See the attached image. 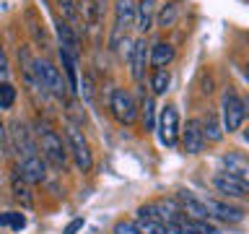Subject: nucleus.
<instances>
[{
  "label": "nucleus",
  "mask_w": 249,
  "mask_h": 234,
  "mask_svg": "<svg viewBox=\"0 0 249 234\" xmlns=\"http://www.w3.org/2000/svg\"><path fill=\"white\" fill-rule=\"evenodd\" d=\"M29 70H31L34 83L39 86V89H47L50 94H54V97H65L68 83L62 81V73L52 65L50 60H42V58L31 60V68H29Z\"/></svg>",
  "instance_id": "f257e3e1"
},
{
  "label": "nucleus",
  "mask_w": 249,
  "mask_h": 234,
  "mask_svg": "<svg viewBox=\"0 0 249 234\" xmlns=\"http://www.w3.org/2000/svg\"><path fill=\"white\" fill-rule=\"evenodd\" d=\"M36 136H39V148H42L44 159L50 161L52 167H57V169L65 167V161H68V146L62 143L60 133L52 130L50 125H39Z\"/></svg>",
  "instance_id": "f03ea898"
},
{
  "label": "nucleus",
  "mask_w": 249,
  "mask_h": 234,
  "mask_svg": "<svg viewBox=\"0 0 249 234\" xmlns=\"http://www.w3.org/2000/svg\"><path fill=\"white\" fill-rule=\"evenodd\" d=\"M221 115H223V130L226 133L241 130V125H244V120H247V107H244V101L239 99V94H233V91L223 94Z\"/></svg>",
  "instance_id": "7ed1b4c3"
},
{
  "label": "nucleus",
  "mask_w": 249,
  "mask_h": 234,
  "mask_svg": "<svg viewBox=\"0 0 249 234\" xmlns=\"http://www.w3.org/2000/svg\"><path fill=\"white\" fill-rule=\"evenodd\" d=\"M65 138H68V148H70V154H73L78 169H81V172H91V167H93V156H91L89 140H86V136L81 133V128H75V125H68V128H65Z\"/></svg>",
  "instance_id": "20e7f679"
},
{
  "label": "nucleus",
  "mask_w": 249,
  "mask_h": 234,
  "mask_svg": "<svg viewBox=\"0 0 249 234\" xmlns=\"http://www.w3.org/2000/svg\"><path fill=\"white\" fill-rule=\"evenodd\" d=\"M156 130H159V140L161 146L174 148L179 140V115L177 107H163L159 115V122H156Z\"/></svg>",
  "instance_id": "39448f33"
},
{
  "label": "nucleus",
  "mask_w": 249,
  "mask_h": 234,
  "mask_svg": "<svg viewBox=\"0 0 249 234\" xmlns=\"http://www.w3.org/2000/svg\"><path fill=\"white\" fill-rule=\"evenodd\" d=\"M109 109H112V115H114L122 125H132V122H135V117H138L135 99H132L130 91H124V89H114V91H112Z\"/></svg>",
  "instance_id": "423d86ee"
},
{
  "label": "nucleus",
  "mask_w": 249,
  "mask_h": 234,
  "mask_svg": "<svg viewBox=\"0 0 249 234\" xmlns=\"http://www.w3.org/2000/svg\"><path fill=\"white\" fill-rule=\"evenodd\" d=\"M135 13H138V3L135 0H117L114 5V34H112V47H117L122 31H127L135 23Z\"/></svg>",
  "instance_id": "0eeeda50"
},
{
  "label": "nucleus",
  "mask_w": 249,
  "mask_h": 234,
  "mask_svg": "<svg viewBox=\"0 0 249 234\" xmlns=\"http://www.w3.org/2000/svg\"><path fill=\"white\" fill-rule=\"evenodd\" d=\"M11 138H13V148L21 154V161L23 159H31V156H39V146H36V140L31 138V133L29 128L23 122H13V130H11Z\"/></svg>",
  "instance_id": "6e6552de"
},
{
  "label": "nucleus",
  "mask_w": 249,
  "mask_h": 234,
  "mask_svg": "<svg viewBox=\"0 0 249 234\" xmlns=\"http://www.w3.org/2000/svg\"><path fill=\"white\" fill-rule=\"evenodd\" d=\"M177 200H179V208L184 211V216L200 218V221H208V218H210L208 203L200 200V198H195L190 190H179V193H177Z\"/></svg>",
  "instance_id": "1a4fd4ad"
},
{
  "label": "nucleus",
  "mask_w": 249,
  "mask_h": 234,
  "mask_svg": "<svg viewBox=\"0 0 249 234\" xmlns=\"http://www.w3.org/2000/svg\"><path fill=\"white\" fill-rule=\"evenodd\" d=\"M182 146L187 154H200L205 146V136H202V125L200 120H190L187 128L182 130Z\"/></svg>",
  "instance_id": "9d476101"
},
{
  "label": "nucleus",
  "mask_w": 249,
  "mask_h": 234,
  "mask_svg": "<svg viewBox=\"0 0 249 234\" xmlns=\"http://www.w3.org/2000/svg\"><path fill=\"white\" fill-rule=\"evenodd\" d=\"M223 172H229L244 187H249V159H244L239 154H226L223 156Z\"/></svg>",
  "instance_id": "9b49d317"
},
{
  "label": "nucleus",
  "mask_w": 249,
  "mask_h": 234,
  "mask_svg": "<svg viewBox=\"0 0 249 234\" xmlns=\"http://www.w3.org/2000/svg\"><path fill=\"white\" fill-rule=\"evenodd\" d=\"M21 177L26 179L29 185H39V182H44V177H47V164L42 156H31V159H23L21 161Z\"/></svg>",
  "instance_id": "f8f14e48"
},
{
  "label": "nucleus",
  "mask_w": 249,
  "mask_h": 234,
  "mask_svg": "<svg viewBox=\"0 0 249 234\" xmlns=\"http://www.w3.org/2000/svg\"><path fill=\"white\" fill-rule=\"evenodd\" d=\"M213 185L221 195H226V198H244V193H247V187L241 185L236 177H231L229 172H218L213 177Z\"/></svg>",
  "instance_id": "ddd939ff"
},
{
  "label": "nucleus",
  "mask_w": 249,
  "mask_h": 234,
  "mask_svg": "<svg viewBox=\"0 0 249 234\" xmlns=\"http://www.w3.org/2000/svg\"><path fill=\"white\" fill-rule=\"evenodd\" d=\"M205 203H208L210 218H221V221H226V224H239L241 218H244L241 208H233L223 200H205Z\"/></svg>",
  "instance_id": "4468645a"
},
{
  "label": "nucleus",
  "mask_w": 249,
  "mask_h": 234,
  "mask_svg": "<svg viewBox=\"0 0 249 234\" xmlns=\"http://www.w3.org/2000/svg\"><path fill=\"white\" fill-rule=\"evenodd\" d=\"M145 62H148V44L145 39H135L132 44V58H130V68H132V78L140 83L145 73Z\"/></svg>",
  "instance_id": "2eb2a0df"
},
{
  "label": "nucleus",
  "mask_w": 249,
  "mask_h": 234,
  "mask_svg": "<svg viewBox=\"0 0 249 234\" xmlns=\"http://www.w3.org/2000/svg\"><path fill=\"white\" fill-rule=\"evenodd\" d=\"M54 29H57V39H60V47L62 50H68L70 55H75L78 58V52H81V42H78V37H75V31L73 26H70L68 21H57L54 23Z\"/></svg>",
  "instance_id": "dca6fc26"
},
{
  "label": "nucleus",
  "mask_w": 249,
  "mask_h": 234,
  "mask_svg": "<svg viewBox=\"0 0 249 234\" xmlns=\"http://www.w3.org/2000/svg\"><path fill=\"white\" fill-rule=\"evenodd\" d=\"M174 47H171L169 42H156L151 47V52H148V60L153 62L156 68H169V62L174 60Z\"/></svg>",
  "instance_id": "f3484780"
},
{
  "label": "nucleus",
  "mask_w": 249,
  "mask_h": 234,
  "mask_svg": "<svg viewBox=\"0 0 249 234\" xmlns=\"http://www.w3.org/2000/svg\"><path fill=\"white\" fill-rule=\"evenodd\" d=\"M60 60H62V68H65V76H68V89L70 91H81L78 89V86H81L78 83V58L60 47Z\"/></svg>",
  "instance_id": "a211bd4d"
},
{
  "label": "nucleus",
  "mask_w": 249,
  "mask_h": 234,
  "mask_svg": "<svg viewBox=\"0 0 249 234\" xmlns=\"http://www.w3.org/2000/svg\"><path fill=\"white\" fill-rule=\"evenodd\" d=\"M153 5H156V0H140V3H138L135 26H138L140 34H145V31L151 29V23H153Z\"/></svg>",
  "instance_id": "6ab92c4d"
},
{
  "label": "nucleus",
  "mask_w": 249,
  "mask_h": 234,
  "mask_svg": "<svg viewBox=\"0 0 249 234\" xmlns=\"http://www.w3.org/2000/svg\"><path fill=\"white\" fill-rule=\"evenodd\" d=\"M200 125H202V136H205V140H210V143H218V140H221L223 128H221V122H218V117L213 112H208L205 120H202Z\"/></svg>",
  "instance_id": "aec40b11"
},
{
  "label": "nucleus",
  "mask_w": 249,
  "mask_h": 234,
  "mask_svg": "<svg viewBox=\"0 0 249 234\" xmlns=\"http://www.w3.org/2000/svg\"><path fill=\"white\" fill-rule=\"evenodd\" d=\"M169 83H171L169 68H156V73H153V78H151V89H153L156 97L166 94V91H169Z\"/></svg>",
  "instance_id": "412c9836"
},
{
  "label": "nucleus",
  "mask_w": 249,
  "mask_h": 234,
  "mask_svg": "<svg viewBox=\"0 0 249 234\" xmlns=\"http://www.w3.org/2000/svg\"><path fill=\"white\" fill-rule=\"evenodd\" d=\"M26 185H29V182L21 177V172H16V175H13V198H16V200H21L26 208H31V203H34V200H31V195H29V187H26Z\"/></svg>",
  "instance_id": "4be33fe9"
},
{
  "label": "nucleus",
  "mask_w": 249,
  "mask_h": 234,
  "mask_svg": "<svg viewBox=\"0 0 249 234\" xmlns=\"http://www.w3.org/2000/svg\"><path fill=\"white\" fill-rule=\"evenodd\" d=\"M0 226H8V229H13V232H21L23 226H26V216L18 214V211H5V214H0Z\"/></svg>",
  "instance_id": "5701e85b"
},
{
  "label": "nucleus",
  "mask_w": 249,
  "mask_h": 234,
  "mask_svg": "<svg viewBox=\"0 0 249 234\" xmlns=\"http://www.w3.org/2000/svg\"><path fill=\"white\" fill-rule=\"evenodd\" d=\"M140 115H143V128L145 130H156V101H153V97L143 99V109H140Z\"/></svg>",
  "instance_id": "b1692460"
},
{
  "label": "nucleus",
  "mask_w": 249,
  "mask_h": 234,
  "mask_svg": "<svg viewBox=\"0 0 249 234\" xmlns=\"http://www.w3.org/2000/svg\"><path fill=\"white\" fill-rule=\"evenodd\" d=\"M135 226H138V234H166V224H161V221H148V218H138Z\"/></svg>",
  "instance_id": "393cba45"
},
{
  "label": "nucleus",
  "mask_w": 249,
  "mask_h": 234,
  "mask_svg": "<svg viewBox=\"0 0 249 234\" xmlns=\"http://www.w3.org/2000/svg\"><path fill=\"white\" fill-rule=\"evenodd\" d=\"M177 16H179L177 3H166V5L159 11V26H171V23L177 21Z\"/></svg>",
  "instance_id": "a878e982"
},
{
  "label": "nucleus",
  "mask_w": 249,
  "mask_h": 234,
  "mask_svg": "<svg viewBox=\"0 0 249 234\" xmlns=\"http://www.w3.org/2000/svg\"><path fill=\"white\" fill-rule=\"evenodd\" d=\"M13 101H16V89H13V83H11V81L0 83V109H11Z\"/></svg>",
  "instance_id": "bb28decb"
},
{
  "label": "nucleus",
  "mask_w": 249,
  "mask_h": 234,
  "mask_svg": "<svg viewBox=\"0 0 249 234\" xmlns=\"http://www.w3.org/2000/svg\"><path fill=\"white\" fill-rule=\"evenodd\" d=\"M57 5H60V11H62V16H65L68 21H78L81 11H78V3H75V0H57Z\"/></svg>",
  "instance_id": "cd10ccee"
},
{
  "label": "nucleus",
  "mask_w": 249,
  "mask_h": 234,
  "mask_svg": "<svg viewBox=\"0 0 249 234\" xmlns=\"http://www.w3.org/2000/svg\"><path fill=\"white\" fill-rule=\"evenodd\" d=\"M8 78H11V65H8V55L0 44V83H5Z\"/></svg>",
  "instance_id": "c85d7f7f"
},
{
  "label": "nucleus",
  "mask_w": 249,
  "mask_h": 234,
  "mask_svg": "<svg viewBox=\"0 0 249 234\" xmlns=\"http://www.w3.org/2000/svg\"><path fill=\"white\" fill-rule=\"evenodd\" d=\"M83 218H73V221H70L68 226H65V229H62V234H75V232H81L83 229Z\"/></svg>",
  "instance_id": "c756f323"
},
{
  "label": "nucleus",
  "mask_w": 249,
  "mask_h": 234,
  "mask_svg": "<svg viewBox=\"0 0 249 234\" xmlns=\"http://www.w3.org/2000/svg\"><path fill=\"white\" fill-rule=\"evenodd\" d=\"M0 143H5V125L0 122Z\"/></svg>",
  "instance_id": "7c9ffc66"
},
{
  "label": "nucleus",
  "mask_w": 249,
  "mask_h": 234,
  "mask_svg": "<svg viewBox=\"0 0 249 234\" xmlns=\"http://www.w3.org/2000/svg\"><path fill=\"white\" fill-rule=\"evenodd\" d=\"M241 136H244V143L249 146V128H244V133H241Z\"/></svg>",
  "instance_id": "2f4dec72"
}]
</instances>
